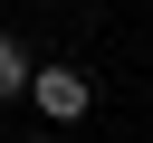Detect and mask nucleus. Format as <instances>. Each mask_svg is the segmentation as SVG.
I'll return each mask as SVG.
<instances>
[{
	"instance_id": "obj_2",
	"label": "nucleus",
	"mask_w": 153,
	"mask_h": 143,
	"mask_svg": "<svg viewBox=\"0 0 153 143\" xmlns=\"http://www.w3.org/2000/svg\"><path fill=\"white\" fill-rule=\"evenodd\" d=\"M29 76H38V67H29V48L0 29V105H19V95H29Z\"/></svg>"
},
{
	"instance_id": "obj_1",
	"label": "nucleus",
	"mask_w": 153,
	"mask_h": 143,
	"mask_svg": "<svg viewBox=\"0 0 153 143\" xmlns=\"http://www.w3.org/2000/svg\"><path fill=\"white\" fill-rule=\"evenodd\" d=\"M29 105H38V124H48V133H57V124H86V114H96V76L57 57V67H38V76H29Z\"/></svg>"
},
{
	"instance_id": "obj_3",
	"label": "nucleus",
	"mask_w": 153,
	"mask_h": 143,
	"mask_svg": "<svg viewBox=\"0 0 153 143\" xmlns=\"http://www.w3.org/2000/svg\"><path fill=\"white\" fill-rule=\"evenodd\" d=\"M19 143H57V133H19Z\"/></svg>"
}]
</instances>
